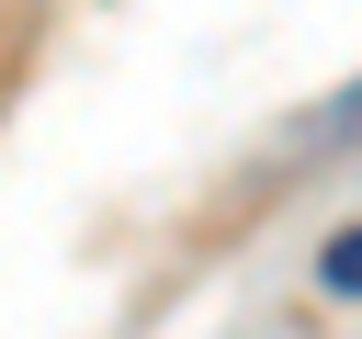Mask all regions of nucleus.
<instances>
[{
  "mask_svg": "<svg viewBox=\"0 0 362 339\" xmlns=\"http://www.w3.org/2000/svg\"><path fill=\"white\" fill-rule=\"evenodd\" d=\"M317 282H328L339 305H362V226H351V237H328V260H317Z\"/></svg>",
  "mask_w": 362,
  "mask_h": 339,
  "instance_id": "obj_1",
  "label": "nucleus"
}]
</instances>
